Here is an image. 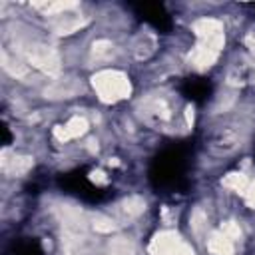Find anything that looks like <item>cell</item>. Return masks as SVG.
<instances>
[{"label": "cell", "mask_w": 255, "mask_h": 255, "mask_svg": "<svg viewBox=\"0 0 255 255\" xmlns=\"http://www.w3.org/2000/svg\"><path fill=\"white\" fill-rule=\"evenodd\" d=\"M185 92L191 100H205L209 96V84L205 80H189L185 84Z\"/></svg>", "instance_id": "1"}]
</instances>
